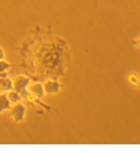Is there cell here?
<instances>
[{
  "label": "cell",
  "instance_id": "cell-1",
  "mask_svg": "<svg viewBox=\"0 0 140 154\" xmlns=\"http://www.w3.org/2000/svg\"><path fill=\"white\" fill-rule=\"evenodd\" d=\"M22 67L37 73L38 79H58L65 74L70 65L72 52L69 44L58 36H38L23 45Z\"/></svg>",
  "mask_w": 140,
  "mask_h": 154
},
{
  "label": "cell",
  "instance_id": "cell-2",
  "mask_svg": "<svg viewBox=\"0 0 140 154\" xmlns=\"http://www.w3.org/2000/svg\"><path fill=\"white\" fill-rule=\"evenodd\" d=\"M10 116L13 117L15 122H22L26 116V107L21 102L15 103L14 107H10Z\"/></svg>",
  "mask_w": 140,
  "mask_h": 154
},
{
  "label": "cell",
  "instance_id": "cell-3",
  "mask_svg": "<svg viewBox=\"0 0 140 154\" xmlns=\"http://www.w3.org/2000/svg\"><path fill=\"white\" fill-rule=\"evenodd\" d=\"M44 91L48 95H55V94H59L62 90V84L58 81V79H50L47 80L44 84Z\"/></svg>",
  "mask_w": 140,
  "mask_h": 154
},
{
  "label": "cell",
  "instance_id": "cell-4",
  "mask_svg": "<svg viewBox=\"0 0 140 154\" xmlns=\"http://www.w3.org/2000/svg\"><path fill=\"white\" fill-rule=\"evenodd\" d=\"M30 80L32 77H28V76H18L15 80L13 81V90L17 91V92H21L22 90L28 88L29 84H30Z\"/></svg>",
  "mask_w": 140,
  "mask_h": 154
},
{
  "label": "cell",
  "instance_id": "cell-5",
  "mask_svg": "<svg viewBox=\"0 0 140 154\" xmlns=\"http://www.w3.org/2000/svg\"><path fill=\"white\" fill-rule=\"evenodd\" d=\"M29 92H30V95H32L35 99H43L45 95L44 85H43L40 81H35L32 85L29 87Z\"/></svg>",
  "mask_w": 140,
  "mask_h": 154
},
{
  "label": "cell",
  "instance_id": "cell-6",
  "mask_svg": "<svg viewBox=\"0 0 140 154\" xmlns=\"http://www.w3.org/2000/svg\"><path fill=\"white\" fill-rule=\"evenodd\" d=\"M13 90V80L7 74H0V91L2 92H8Z\"/></svg>",
  "mask_w": 140,
  "mask_h": 154
},
{
  "label": "cell",
  "instance_id": "cell-7",
  "mask_svg": "<svg viewBox=\"0 0 140 154\" xmlns=\"http://www.w3.org/2000/svg\"><path fill=\"white\" fill-rule=\"evenodd\" d=\"M10 107H11V102L8 100L7 95L6 94H0V116H2L3 112L10 110Z\"/></svg>",
  "mask_w": 140,
  "mask_h": 154
},
{
  "label": "cell",
  "instance_id": "cell-8",
  "mask_svg": "<svg viewBox=\"0 0 140 154\" xmlns=\"http://www.w3.org/2000/svg\"><path fill=\"white\" fill-rule=\"evenodd\" d=\"M7 98H8V100L11 103H18L22 100V96L19 95V92H17V91H14V90L7 92Z\"/></svg>",
  "mask_w": 140,
  "mask_h": 154
},
{
  "label": "cell",
  "instance_id": "cell-9",
  "mask_svg": "<svg viewBox=\"0 0 140 154\" xmlns=\"http://www.w3.org/2000/svg\"><path fill=\"white\" fill-rule=\"evenodd\" d=\"M128 81L131 85H133L135 88H140V76L137 73H131L128 76Z\"/></svg>",
  "mask_w": 140,
  "mask_h": 154
},
{
  "label": "cell",
  "instance_id": "cell-10",
  "mask_svg": "<svg viewBox=\"0 0 140 154\" xmlns=\"http://www.w3.org/2000/svg\"><path fill=\"white\" fill-rule=\"evenodd\" d=\"M13 67V65L10 63V62L4 61V59H0V74L2 73H6L7 70H10Z\"/></svg>",
  "mask_w": 140,
  "mask_h": 154
},
{
  "label": "cell",
  "instance_id": "cell-11",
  "mask_svg": "<svg viewBox=\"0 0 140 154\" xmlns=\"http://www.w3.org/2000/svg\"><path fill=\"white\" fill-rule=\"evenodd\" d=\"M132 43H133V44L136 45V47H139V48H140V37L133 38V40H132Z\"/></svg>",
  "mask_w": 140,
  "mask_h": 154
},
{
  "label": "cell",
  "instance_id": "cell-12",
  "mask_svg": "<svg viewBox=\"0 0 140 154\" xmlns=\"http://www.w3.org/2000/svg\"><path fill=\"white\" fill-rule=\"evenodd\" d=\"M4 55H6L4 54V50L3 48H0V59H4Z\"/></svg>",
  "mask_w": 140,
  "mask_h": 154
}]
</instances>
